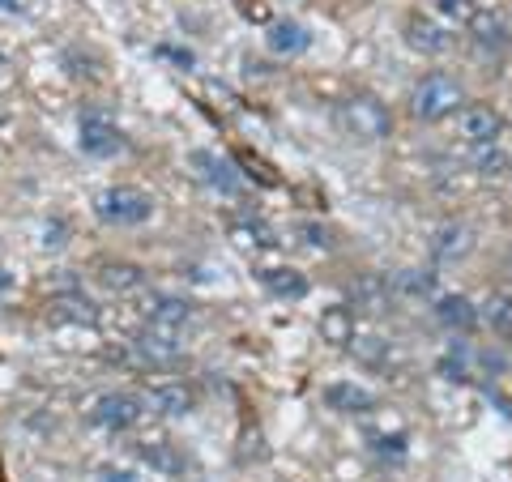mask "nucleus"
Returning <instances> with one entry per match:
<instances>
[{
	"instance_id": "obj_25",
	"label": "nucleus",
	"mask_w": 512,
	"mask_h": 482,
	"mask_svg": "<svg viewBox=\"0 0 512 482\" xmlns=\"http://www.w3.org/2000/svg\"><path fill=\"white\" fill-rule=\"evenodd\" d=\"M350 350H355V355L363 359V363H384V342H380V337H372V333H355V337H350Z\"/></svg>"
},
{
	"instance_id": "obj_17",
	"label": "nucleus",
	"mask_w": 512,
	"mask_h": 482,
	"mask_svg": "<svg viewBox=\"0 0 512 482\" xmlns=\"http://www.w3.org/2000/svg\"><path fill=\"white\" fill-rule=\"evenodd\" d=\"M320 337L333 346H350V337H355V316H350V308H325V316H320Z\"/></svg>"
},
{
	"instance_id": "obj_5",
	"label": "nucleus",
	"mask_w": 512,
	"mask_h": 482,
	"mask_svg": "<svg viewBox=\"0 0 512 482\" xmlns=\"http://www.w3.org/2000/svg\"><path fill=\"white\" fill-rule=\"evenodd\" d=\"M82 150L90 158H111L124 150V133L107 116H86L82 120Z\"/></svg>"
},
{
	"instance_id": "obj_28",
	"label": "nucleus",
	"mask_w": 512,
	"mask_h": 482,
	"mask_svg": "<svg viewBox=\"0 0 512 482\" xmlns=\"http://www.w3.org/2000/svg\"><path fill=\"white\" fill-rule=\"evenodd\" d=\"M440 372H444L448 380H457V384H466V380H470V367H466V363H461L457 355H448V359H440Z\"/></svg>"
},
{
	"instance_id": "obj_27",
	"label": "nucleus",
	"mask_w": 512,
	"mask_h": 482,
	"mask_svg": "<svg viewBox=\"0 0 512 482\" xmlns=\"http://www.w3.org/2000/svg\"><path fill=\"white\" fill-rule=\"evenodd\" d=\"M372 448L380 457H397V461H402L406 457V436H402V431H397V436H372Z\"/></svg>"
},
{
	"instance_id": "obj_30",
	"label": "nucleus",
	"mask_w": 512,
	"mask_h": 482,
	"mask_svg": "<svg viewBox=\"0 0 512 482\" xmlns=\"http://www.w3.org/2000/svg\"><path fill=\"white\" fill-rule=\"evenodd\" d=\"M402 286H406V291H414V295H431V273H427V278H423V273H419V269H410V273H406V278H402Z\"/></svg>"
},
{
	"instance_id": "obj_9",
	"label": "nucleus",
	"mask_w": 512,
	"mask_h": 482,
	"mask_svg": "<svg viewBox=\"0 0 512 482\" xmlns=\"http://www.w3.org/2000/svg\"><path fill=\"white\" fill-rule=\"evenodd\" d=\"M325 406L338 410V414H367L376 406V397L367 389H359V384L338 380V384H325Z\"/></svg>"
},
{
	"instance_id": "obj_3",
	"label": "nucleus",
	"mask_w": 512,
	"mask_h": 482,
	"mask_svg": "<svg viewBox=\"0 0 512 482\" xmlns=\"http://www.w3.org/2000/svg\"><path fill=\"white\" fill-rule=\"evenodd\" d=\"M94 210H99V218L111 222V227H141V222L154 214V197L146 188L116 184V188H107L103 197L94 201Z\"/></svg>"
},
{
	"instance_id": "obj_6",
	"label": "nucleus",
	"mask_w": 512,
	"mask_h": 482,
	"mask_svg": "<svg viewBox=\"0 0 512 482\" xmlns=\"http://www.w3.org/2000/svg\"><path fill=\"white\" fill-rule=\"evenodd\" d=\"M133 355H137V363H171V359H180V342H175V329H163V325L141 329L137 342H133Z\"/></svg>"
},
{
	"instance_id": "obj_22",
	"label": "nucleus",
	"mask_w": 512,
	"mask_h": 482,
	"mask_svg": "<svg viewBox=\"0 0 512 482\" xmlns=\"http://www.w3.org/2000/svg\"><path fill=\"white\" fill-rule=\"evenodd\" d=\"M483 316H487V325L495 329V333H504V337H512V295H504V291H495L487 303H483Z\"/></svg>"
},
{
	"instance_id": "obj_20",
	"label": "nucleus",
	"mask_w": 512,
	"mask_h": 482,
	"mask_svg": "<svg viewBox=\"0 0 512 482\" xmlns=\"http://www.w3.org/2000/svg\"><path fill=\"white\" fill-rule=\"evenodd\" d=\"M56 316L60 320H73V325H94L99 320V312H94V303L90 299H82V295H73V291H64V295H56Z\"/></svg>"
},
{
	"instance_id": "obj_23",
	"label": "nucleus",
	"mask_w": 512,
	"mask_h": 482,
	"mask_svg": "<svg viewBox=\"0 0 512 482\" xmlns=\"http://www.w3.org/2000/svg\"><path fill=\"white\" fill-rule=\"evenodd\" d=\"M470 252V231L466 227H444L440 239H436V256H444V261H457V256Z\"/></svg>"
},
{
	"instance_id": "obj_10",
	"label": "nucleus",
	"mask_w": 512,
	"mask_h": 482,
	"mask_svg": "<svg viewBox=\"0 0 512 482\" xmlns=\"http://www.w3.org/2000/svg\"><path fill=\"white\" fill-rule=\"evenodd\" d=\"M99 282L107 286L111 295H133L146 286V273H141L137 265H128V261H103L99 265Z\"/></svg>"
},
{
	"instance_id": "obj_35",
	"label": "nucleus",
	"mask_w": 512,
	"mask_h": 482,
	"mask_svg": "<svg viewBox=\"0 0 512 482\" xmlns=\"http://www.w3.org/2000/svg\"><path fill=\"white\" fill-rule=\"evenodd\" d=\"M5 286H13V278H9V273H5V269H0V291H5Z\"/></svg>"
},
{
	"instance_id": "obj_24",
	"label": "nucleus",
	"mask_w": 512,
	"mask_h": 482,
	"mask_svg": "<svg viewBox=\"0 0 512 482\" xmlns=\"http://www.w3.org/2000/svg\"><path fill=\"white\" fill-rule=\"evenodd\" d=\"M474 167H478V175H483V180H504V175L512 171L508 154H504V150H495V146H487L483 154H478V158H474Z\"/></svg>"
},
{
	"instance_id": "obj_2",
	"label": "nucleus",
	"mask_w": 512,
	"mask_h": 482,
	"mask_svg": "<svg viewBox=\"0 0 512 482\" xmlns=\"http://www.w3.org/2000/svg\"><path fill=\"white\" fill-rule=\"evenodd\" d=\"M461 103H466V90H461L453 77H444V73L423 77V82L414 86V94H410L414 120H427V124L453 116V111H461Z\"/></svg>"
},
{
	"instance_id": "obj_14",
	"label": "nucleus",
	"mask_w": 512,
	"mask_h": 482,
	"mask_svg": "<svg viewBox=\"0 0 512 482\" xmlns=\"http://www.w3.org/2000/svg\"><path fill=\"white\" fill-rule=\"evenodd\" d=\"M265 43H269V52H278V56H299V52H308V30L299 22H274Z\"/></svg>"
},
{
	"instance_id": "obj_7",
	"label": "nucleus",
	"mask_w": 512,
	"mask_h": 482,
	"mask_svg": "<svg viewBox=\"0 0 512 482\" xmlns=\"http://www.w3.org/2000/svg\"><path fill=\"white\" fill-rule=\"evenodd\" d=\"M461 137L474 141V146H495V137H500V116L483 103L466 107L461 111Z\"/></svg>"
},
{
	"instance_id": "obj_33",
	"label": "nucleus",
	"mask_w": 512,
	"mask_h": 482,
	"mask_svg": "<svg viewBox=\"0 0 512 482\" xmlns=\"http://www.w3.org/2000/svg\"><path fill=\"white\" fill-rule=\"evenodd\" d=\"M103 482H137L128 470H103Z\"/></svg>"
},
{
	"instance_id": "obj_32",
	"label": "nucleus",
	"mask_w": 512,
	"mask_h": 482,
	"mask_svg": "<svg viewBox=\"0 0 512 482\" xmlns=\"http://www.w3.org/2000/svg\"><path fill=\"white\" fill-rule=\"evenodd\" d=\"M303 235H308V244H312V248H325V244H329V235L320 231V227H303Z\"/></svg>"
},
{
	"instance_id": "obj_36",
	"label": "nucleus",
	"mask_w": 512,
	"mask_h": 482,
	"mask_svg": "<svg viewBox=\"0 0 512 482\" xmlns=\"http://www.w3.org/2000/svg\"><path fill=\"white\" fill-rule=\"evenodd\" d=\"M508 261H512V248H508Z\"/></svg>"
},
{
	"instance_id": "obj_34",
	"label": "nucleus",
	"mask_w": 512,
	"mask_h": 482,
	"mask_svg": "<svg viewBox=\"0 0 512 482\" xmlns=\"http://www.w3.org/2000/svg\"><path fill=\"white\" fill-rule=\"evenodd\" d=\"M0 9H9V13H18V9H22V0H0Z\"/></svg>"
},
{
	"instance_id": "obj_19",
	"label": "nucleus",
	"mask_w": 512,
	"mask_h": 482,
	"mask_svg": "<svg viewBox=\"0 0 512 482\" xmlns=\"http://www.w3.org/2000/svg\"><path fill=\"white\" fill-rule=\"evenodd\" d=\"M231 239H235V248H244V252H261V248H274L278 244L274 231H269L265 222H235Z\"/></svg>"
},
{
	"instance_id": "obj_12",
	"label": "nucleus",
	"mask_w": 512,
	"mask_h": 482,
	"mask_svg": "<svg viewBox=\"0 0 512 482\" xmlns=\"http://www.w3.org/2000/svg\"><path fill=\"white\" fill-rule=\"evenodd\" d=\"M146 316H150V325H163V329H180L192 320V303L184 299H175V295H154L146 303Z\"/></svg>"
},
{
	"instance_id": "obj_26",
	"label": "nucleus",
	"mask_w": 512,
	"mask_h": 482,
	"mask_svg": "<svg viewBox=\"0 0 512 482\" xmlns=\"http://www.w3.org/2000/svg\"><path fill=\"white\" fill-rule=\"evenodd\" d=\"M355 291H359V303H367V312H380L384 308V282L380 278H363Z\"/></svg>"
},
{
	"instance_id": "obj_11",
	"label": "nucleus",
	"mask_w": 512,
	"mask_h": 482,
	"mask_svg": "<svg viewBox=\"0 0 512 482\" xmlns=\"http://www.w3.org/2000/svg\"><path fill=\"white\" fill-rule=\"evenodd\" d=\"M436 316H440V325L457 329V333H470L478 325V308H474L466 295H444V299H436Z\"/></svg>"
},
{
	"instance_id": "obj_4",
	"label": "nucleus",
	"mask_w": 512,
	"mask_h": 482,
	"mask_svg": "<svg viewBox=\"0 0 512 482\" xmlns=\"http://www.w3.org/2000/svg\"><path fill=\"white\" fill-rule=\"evenodd\" d=\"M141 397L137 393H103L99 401H94V410H90V419L107 427V431H128V427H137L141 423Z\"/></svg>"
},
{
	"instance_id": "obj_18",
	"label": "nucleus",
	"mask_w": 512,
	"mask_h": 482,
	"mask_svg": "<svg viewBox=\"0 0 512 482\" xmlns=\"http://www.w3.org/2000/svg\"><path fill=\"white\" fill-rule=\"evenodd\" d=\"M154 401V410H163L171 414V419H180V414L192 410V393H188V384H158V389L150 393Z\"/></svg>"
},
{
	"instance_id": "obj_31",
	"label": "nucleus",
	"mask_w": 512,
	"mask_h": 482,
	"mask_svg": "<svg viewBox=\"0 0 512 482\" xmlns=\"http://www.w3.org/2000/svg\"><path fill=\"white\" fill-rule=\"evenodd\" d=\"M43 244H47V248H60V244H64V227H60V222H52V227H47Z\"/></svg>"
},
{
	"instance_id": "obj_15",
	"label": "nucleus",
	"mask_w": 512,
	"mask_h": 482,
	"mask_svg": "<svg viewBox=\"0 0 512 482\" xmlns=\"http://www.w3.org/2000/svg\"><path fill=\"white\" fill-rule=\"evenodd\" d=\"M141 461H146L150 470L167 474V478L184 474V457H180V448L167 444V440H150V444H141Z\"/></svg>"
},
{
	"instance_id": "obj_16",
	"label": "nucleus",
	"mask_w": 512,
	"mask_h": 482,
	"mask_svg": "<svg viewBox=\"0 0 512 482\" xmlns=\"http://www.w3.org/2000/svg\"><path fill=\"white\" fill-rule=\"evenodd\" d=\"M261 282H265V291L278 295V299H303L308 295V278H303L299 269H265Z\"/></svg>"
},
{
	"instance_id": "obj_1",
	"label": "nucleus",
	"mask_w": 512,
	"mask_h": 482,
	"mask_svg": "<svg viewBox=\"0 0 512 482\" xmlns=\"http://www.w3.org/2000/svg\"><path fill=\"white\" fill-rule=\"evenodd\" d=\"M338 124H342V133L355 137V141H384L393 133L389 107H384L380 99H372V94H355V99H346L338 107Z\"/></svg>"
},
{
	"instance_id": "obj_8",
	"label": "nucleus",
	"mask_w": 512,
	"mask_h": 482,
	"mask_svg": "<svg viewBox=\"0 0 512 482\" xmlns=\"http://www.w3.org/2000/svg\"><path fill=\"white\" fill-rule=\"evenodd\" d=\"M192 167L201 171V180H205V184H214L218 192H227V197H235V192L244 188L227 158H218V154H210V150H197V154H192Z\"/></svg>"
},
{
	"instance_id": "obj_21",
	"label": "nucleus",
	"mask_w": 512,
	"mask_h": 482,
	"mask_svg": "<svg viewBox=\"0 0 512 482\" xmlns=\"http://www.w3.org/2000/svg\"><path fill=\"white\" fill-rule=\"evenodd\" d=\"M466 26H470V35L483 43V47H504L508 43V26L495 18V13H474Z\"/></svg>"
},
{
	"instance_id": "obj_13",
	"label": "nucleus",
	"mask_w": 512,
	"mask_h": 482,
	"mask_svg": "<svg viewBox=\"0 0 512 482\" xmlns=\"http://www.w3.org/2000/svg\"><path fill=\"white\" fill-rule=\"evenodd\" d=\"M406 43L414 47V52H427V56L448 52V35L436 22H427V18H410L406 22Z\"/></svg>"
},
{
	"instance_id": "obj_29",
	"label": "nucleus",
	"mask_w": 512,
	"mask_h": 482,
	"mask_svg": "<svg viewBox=\"0 0 512 482\" xmlns=\"http://www.w3.org/2000/svg\"><path fill=\"white\" fill-rule=\"evenodd\" d=\"M440 9L448 13V18H461V22H470L474 13H478V9L470 5V0H440Z\"/></svg>"
}]
</instances>
